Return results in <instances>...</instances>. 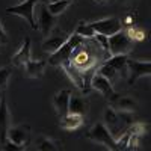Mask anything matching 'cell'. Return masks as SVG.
<instances>
[{"label":"cell","mask_w":151,"mask_h":151,"mask_svg":"<svg viewBox=\"0 0 151 151\" xmlns=\"http://www.w3.org/2000/svg\"><path fill=\"white\" fill-rule=\"evenodd\" d=\"M83 40H85V38L80 36V35H77V33L68 36V40L62 44L55 53H52V56H50V59H48V64L53 65V67H62L64 64L70 62L73 50L77 47L80 42H83Z\"/></svg>","instance_id":"cell-1"},{"label":"cell","mask_w":151,"mask_h":151,"mask_svg":"<svg viewBox=\"0 0 151 151\" xmlns=\"http://www.w3.org/2000/svg\"><path fill=\"white\" fill-rule=\"evenodd\" d=\"M35 6H36V0H26V2H21L17 6L8 8L6 12L24 18L30 24L32 29H38V24H36V20H35Z\"/></svg>","instance_id":"cell-2"},{"label":"cell","mask_w":151,"mask_h":151,"mask_svg":"<svg viewBox=\"0 0 151 151\" xmlns=\"http://www.w3.org/2000/svg\"><path fill=\"white\" fill-rule=\"evenodd\" d=\"M88 137L89 139H92L94 142L97 144H101L104 145L106 148L109 150H113V151H118V145H116V141L112 137V134L109 133V130L106 129V125L98 122L95 124L94 127L89 130V133H88Z\"/></svg>","instance_id":"cell-3"},{"label":"cell","mask_w":151,"mask_h":151,"mask_svg":"<svg viewBox=\"0 0 151 151\" xmlns=\"http://www.w3.org/2000/svg\"><path fill=\"white\" fill-rule=\"evenodd\" d=\"M130 47H132V40L125 32L119 30L115 35L109 36V53H110V56L127 55L130 52Z\"/></svg>","instance_id":"cell-4"},{"label":"cell","mask_w":151,"mask_h":151,"mask_svg":"<svg viewBox=\"0 0 151 151\" xmlns=\"http://www.w3.org/2000/svg\"><path fill=\"white\" fill-rule=\"evenodd\" d=\"M151 74V64L150 62H139L127 58V82L129 85H133L137 79L145 77Z\"/></svg>","instance_id":"cell-5"},{"label":"cell","mask_w":151,"mask_h":151,"mask_svg":"<svg viewBox=\"0 0 151 151\" xmlns=\"http://www.w3.org/2000/svg\"><path fill=\"white\" fill-rule=\"evenodd\" d=\"M104 125H106V129L109 130V133L112 134V137L115 141L129 129L127 125L119 119L118 112L113 110V109H106V112H104Z\"/></svg>","instance_id":"cell-6"},{"label":"cell","mask_w":151,"mask_h":151,"mask_svg":"<svg viewBox=\"0 0 151 151\" xmlns=\"http://www.w3.org/2000/svg\"><path fill=\"white\" fill-rule=\"evenodd\" d=\"M36 15H38V29L42 32L44 36H48L50 32L53 30L55 23H56V17L50 14V11L47 8L45 3H40L36 5Z\"/></svg>","instance_id":"cell-7"},{"label":"cell","mask_w":151,"mask_h":151,"mask_svg":"<svg viewBox=\"0 0 151 151\" xmlns=\"http://www.w3.org/2000/svg\"><path fill=\"white\" fill-rule=\"evenodd\" d=\"M91 27L95 30V33H101V35H106V36H112V35H115L116 32L122 30V24H121V21L118 18L110 17V18H104V20L91 23Z\"/></svg>","instance_id":"cell-8"},{"label":"cell","mask_w":151,"mask_h":151,"mask_svg":"<svg viewBox=\"0 0 151 151\" xmlns=\"http://www.w3.org/2000/svg\"><path fill=\"white\" fill-rule=\"evenodd\" d=\"M91 88L95 91H98L100 94H101L103 97H106L107 100L115 94V91H113V88H112V82H109L106 77H103L101 74H98L95 73L94 74V77L91 80Z\"/></svg>","instance_id":"cell-9"},{"label":"cell","mask_w":151,"mask_h":151,"mask_svg":"<svg viewBox=\"0 0 151 151\" xmlns=\"http://www.w3.org/2000/svg\"><path fill=\"white\" fill-rule=\"evenodd\" d=\"M30 139V130L27 125H20V127H14L8 130V141L14 142L17 145L26 147Z\"/></svg>","instance_id":"cell-10"},{"label":"cell","mask_w":151,"mask_h":151,"mask_svg":"<svg viewBox=\"0 0 151 151\" xmlns=\"http://www.w3.org/2000/svg\"><path fill=\"white\" fill-rule=\"evenodd\" d=\"M70 97H71V91L70 89H64L56 94L55 100H53V104L56 109V113L59 119L64 118L65 115H68V104H70Z\"/></svg>","instance_id":"cell-11"},{"label":"cell","mask_w":151,"mask_h":151,"mask_svg":"<svg viewBox=\"0 0 151 151\" xmlns=\"http://www.w3.org/2000/svg\"><path fill=\"white\" fill-rule=\"evenodd\" d=\"M9 112H8V106H6V100L2 97L0 100V144H5L8 141V130H9Z\"/></svg>","instance_id":"cell-12"},{"label":"cell","mask_w":151,"mask_h":151,"mask_svg":"<svg viewBox=\"0 0 151 151\" xmlns=\"http://www.w3.org/2000/svg\"><path fill=\"white\" fill-rule=\"evenodd\" d=\"M68 40V35H65L64 32H58V33H55V35H52V36H47V40L42 42V50L45 53H55L56 50L64 44L65 41Z\"/></svg>","instance_id":"cell-13"},{"label":"cell","mask_w":151,"mask_h":151,"mask_svg":"<svg viewBox=\"0 0 151 151\" xmlns=\"http://www.w3.org/2000/svg\"><path fill=\"white\" fill-rule=\"evenodd\" d=\"M88 109H89V103L83 97H70V104H68V113L73 115H86Z\"/></svg>","instance_id":"cell-14"},{"label":"cell","mask_w":151,"mask_h":151,"mask_svg":"<svg viewBox=\"0 0 151 151\" xmlns=\"http://www.w3.org/2000/svg\"><path fill=\"white\" fill-rule=\"evenodd\" d=\"M29 60H30V38H26L23 47L18 50V53H15L12 56V65L24 67Z\"/></svg>","instance_id":"cell-15"},{"label":"cell","mask_w":151,"mask_h":151,"mask_svg":"<svg viewBox=\"0 0 151 151\" xmlns=\"http://www.w3.org/2000/svg\"><path fill=\"white\" fill-rule=\"evenodd\" d=\"M47 67L45 60H29L24 68H26V74L32 79H40L41 76L44 74V70Z\"/></svg>","instance_id":"cell-16"},{"label":"cell","mask_w":151,"mask_h":151,"mask_svg":"<svg viewBox=\"0 0 151 151\" xmlns=\"http://www.w3.org/2000/svg\"><path fill=\"white\" fill-rule=\"evenodd\" d=\"M112 104V107H115V109H118V110H121V112H134L136 110V107H137V104H136V101L133 98H130V97H122V95H119L115 101H112L110 103Z\"/></svg>","instance_id":"cell-17"},{"label":"cell","mask_w":151,"mask_h":151,"mask_svg":"<svg viewBox=\"0 0 151 151\" xmlns=\"http://www.w3.org/2000/svg\"><path fill=\"white\" fill-rule=\"evenodd\" d=\"M62 68H64V71L70 76V79L76 83V86H77L79 89L83 92L85 86H83V79H82V71L76 68L71 62H67V64H64V65H62Z\"/></svg>","instance_id":"cell-18"},{"label":"cell","mask_w":151,"mask_h":151,"mask_svg":"<svg viewBox=\"0 0 151 151\" xmlns=\"http://www.w3.org/2000/svg\"><path fill=\"white\" fill-rule=\"evenodd\" d=\"M106 64L113 67L116 71H121L125 77H127V55H115V56H110Z\"/></svg>","instance_id":"cell-19"},{"label":"cell","mask_w":151,"mask_h":151,"mask_svg":"<svg viewBox=\"0 0 151 151\" xmlns=\"http://www.w3.org/2000/svg\"><path fill=\"white\" fill-rule=\"evenodd\" d=\"M83 119L80 115H73V113H68V115H65L64 118H60V127L65 129V130H76L79 129L82 125Z\"/></svg>","instance_id":"cell-20"},{"label":"cell","mask_w":151,"mask_h":151,"mask_svg":"<svg viewBox=\"0 0 151 151\" xmlns=\"http://www.w3.org/2000/svg\"><path fill=\"white\" fill-rule=\"evenodd\" d=\"M71 2H73V0H59V2H50V3L47 5V8H48V11H50V14L55 15V17H58V15H60L62 12H64V11L71 5Z\"/></svg>","instance_id":"cell-21"},{"label":"cell","mask_w":151,"mask_h":151,"mask_svg":"<svg viewBox=\"0 0 151 151\" xmlns=\"http://www.w3.org/2000/svg\"><path fill=\"white\" fill-rule=\"evenodd\" d=\"M95 70H97V65H92L89 68H86L82 71V79H83V86H85V89H83V94H88L92 88H91V80L94 77V74H95Z\"/></svg>","instance_id":"cell-22"},{"label":"cell","mask_w":151,"mask_h":151,"mask_svg":"<svg viewBox=\"0 0 151 151\" xmlns=\"http://www.w3.org/2000/svg\"><path fill=\"white\" fill-rule=\"evenodd\" d=\"M76 33L80 35V36H83V38H94L95 30L91 27V24H86V23L82 21L79 26H77V29H76Z\"/></svg>","instance_id":"cell-23"},{"label":"cell","mask_w":151,"mask_h":151,"mask_svg":"<svg viewBox=\"0 0 151 151\" xmlns=\"http://www.w3.org/2000/svg\"><path fill=\"white\" fill-rule=\"evenodd\" d=\"M98 74H101L103 77H106L109 82H113L116 79V74H118V71L113 68V67H110V65H107V64H104L101 68L98 70Z\"/></svg>","instance_id":"cell-24"},{"label":"cell","mask_w":151,"mask_h":151,"mask_svg":"<svg viewBox=\"0 0 151 151\" xmlns=\"http://www.w3.org/2000/svg\"><path fill=\"white\" fill-rule=\"evenodd\" d=\"M38 150H42V151H56V150H59V147L55 142L45 139V137H41V139L38 141Z\"/></svg>","instance_id":"cell-25"},{"label":"cell","mask_w":151,"mask_h":151,"mask_svg":"<svg viewBox=\"0 0 151 151\" xmlns=\"http://www.w3.org/2000/svg\"><path fill=\"white\" fill-rule=\"evenodd\" d=\"M94 40L103 47V50H106V52H109V36L106 35H101V33H95L94 35Z\"/></svg>","instance_id":"cell-26"},{"label":"cell","mask_w":151,"mask_h":151,"mask_svg":"<svg viewBox=\"0 0 151 151\" xmlns=\"http://www.w3.org/2000/svg\"><path fill=\"white\" fill-rule=\"evenodd\" d=\"M8 79H9V68H2L0 70V91L6 89Z\"/></svg>","instance_id":"cell-27"},{"label":"cell","mask_w":151,"mask_h":151,"mask_svg":"<svg viewBox=\"0 0 151 151\" xmlns=\"http://www.w3.org/2000/svg\"><path fill=\"white\" fill-rule=\"evenodd\" d=\"M8 41V36H6V32L3 30V26L0 24V44H5Z\"/></svg>","instance_id":"cell-28"},{"label":"cell","mask_w":151,"mask_h":151,"mask_svg":"<svg viewBox=\"0 0 151 151\" xmlns=\"http://www.w3.org/2000/svg\"><path fill=\"white\" fill-rule=\"evenodd\" d=\"M50 2H52V0H41V3H45V5H48Z\"/></svg>","instance_id":"cell-29"},{"label":"cell","mask_w":151,"mask_h":151,"mask_svg":"<svg viewBox=\"0 0 151 151\" xmlns=\"http://www.w3.org/2000/svg\"><path fill=\"white\" fill-rule=\"evenodd\" d=\"M95 2H109V0H95Z\"/></svg>","instance_id":"cell-30"},{"label":"cell","mask_w":151,"mask_h":151,"mask_svg":"<svg viewBox=\"0 0 151 151\" xmlns=\"http://www.w3.org/2000/svg\"><path fill=\"white\" fill-rule=\"evenodd\" d=\"M2 97H3V94H2V91H0V100H2Z\"/></svg>","instance_id":"cell-31"},{"label":"cell","mask_w":151,"mask_h":151,"mask_svg":"<svg viewBox=\"0 0 151 151\" xmlns=\"http://www.w3.org/2000/svg\"><path fill=\"white\" fill-rule=\"evenodd\" d=\"M52 2H59V0H52Z\"/></svg>","instance_id":"cell-32"}]
</instances>
